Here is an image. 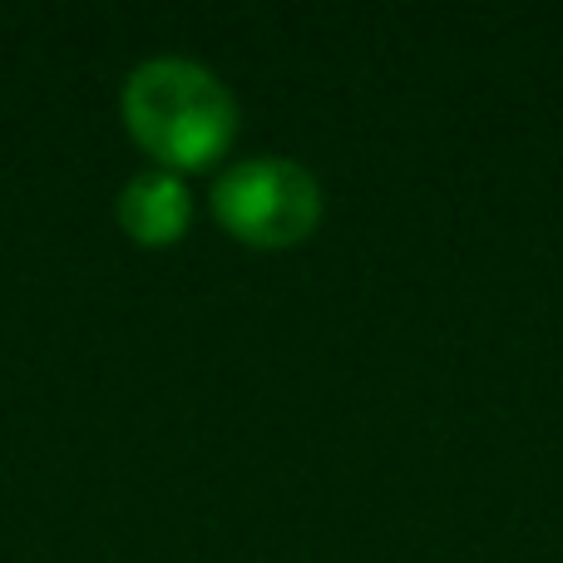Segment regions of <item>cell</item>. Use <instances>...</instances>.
Segmentation results:
<instances>
[{
    "instance_id": "obj_3",
    "label": "cell",
    "mask_w": 563,
    "mask_h": 563,
    "mask_svg": "<svg viewBox=\"0 0 563 563\" xmlns=\"http://www.w3.org/2000/svg\"><path fill=\"white\" fill-rule=\"evenodd\" d=\"M114 213L134 243L168 247L188 233V223H194V198H188V188L178 174L148 168V174H134L124 188H119Z\"/></svg>"
},
{
    "instance_id": "obj_1",
    "label": "cell",
    "mask_w": 563,
    "mask_h": 563,
    "mask_svg": "<svg viewBox=\"0 0 563 563\" xmlns=\"http://www.w3.org/2000/svg\"><path fill=\"white\" fill-rule=\"evenodd\" d=\"M124 129L139 148L174 168H203L228 154L238 134V104L223 79L198 59L158 55L124 79Z\"/></svg>"
},
{
    "instance_id": "obj_2",
    "label": "cell",
    "mask_w": 563,
    "mask_h": 563,
    "mask_svg": "<svg viewBox=\"0 0 563 563\" xmlns=\"http://www.w3.org/2000/svg\"><path fill=\"white\" fill-rule=\"evenodd\" d=\"M213 218L253 247H297L321 223V184L291 158H247L213 184Z\"/></svg>"
}]
</instances>
